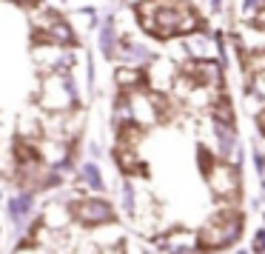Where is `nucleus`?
<instances>
[{
    "mask_svg": "<svg viewBox=\"0 0 265 254\" xmlns=\"http://www.w3.org/2000/svg\"><path fill=\"white\" fill-rule=\"evenodd\" d=\"M240 214H234V211H222L217 217L208 223L203 234H200V243H203V249H222V246H228L237 234H240Z\"/></svg>",
    "mask_w": 265,
    "mask_h": 254,
    "instance_id": "obj_1",
    "label": "nucleus"
}]
</instances>
